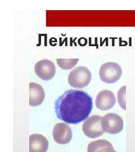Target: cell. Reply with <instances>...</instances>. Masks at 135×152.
<instances>
[{"mask_svg":"<svg viewBox=\"0 0 135 152\" xmlns=\"http://www.w3.org/2000/svg\"><path fill=\"white\" fill-rule=\"evenodd\" d=\"M92 108V98L81 90H68L55 103L57 117L70 124H77L87 119Z\"/></svg>","mask_w":135,"mask_h":152,"instance_id":"cell-1","label":"cell"},{"mask_svg":"<svg viewBox=\"0 0 135 152\" xmlns=\"http://www.w3.org/2000/svg\"><path fill=\"white\" fill-rule=\"evenodd\" d=\"M91 80V73L85 66H78L71 71L68 83L72 87L82 88L86 87Z\"/></svg>","mask_w":135,"mask_h":152,"instance_id":"cell-2","label":"cell"},{"mask_svg":"<svg viewBox=\"0 0 135 152\" xmlns=\"http://www.w3.org/2000/svg\"><path fill=\"white\" fill-rule=\"evenodd\" d=\"M122 74L120 65L114 62L104 63L100 67L99 76L101 80L107 83H113L118 81Z\"/></svg>","mask_w":135,"mask_h":152,"instance_id":"cell-3","label":"cell"},{"mask_svg":"<svg viewBox=\"0 0 135 152\" xmlns=\"http://www.w3.org/2000/svg\"><path fill=\"white\" fill-rule=\"evenodd\" d=\"M102 117L93 115L85 121L82 126L83 133L88 137L95 139L102 136L104 131L101 126Z\"/></svg>","mask_w":135,"mask_h":152,"instance_id":"cell-4","label":"cell"},{"mask_svg":"<svg viewBox=\"0 0 135 152\" xmlns=\"http://www.w3.org/2000/svg\"><path fill=\"white\" fill-rule=\"evenodd\" d=\"M101 126L104 132L117 134L123 130V121L118 114L110 113L102 117Z\"/></svg>","mask_w":135,"mask_h":152,"instance_id":"cell-5","label":"cell"},{"mask_svg":"<svg viewBox=\"0 0 135 152\" xmlns=\"http://www.w3.org/2000/svg\"><path fill=\"white\" fill-rule=\"evenodd\" d=\"M34 71L39 78L44 81H49L55 76L56 67L51 60L43 59L36 63Z\"/></svg>","mask_w":135,"mask_h":152,"instance_id":"cell-6","label":"cell"},{"mask_svg":"<svg viewBox=\"0 0 135 152\" xmlns=\"http://www.w3.org/2000/svg\"><path fill=\"white\" fill-rule=\"evenodd\" d=\"M54 140L60 144L69 143L73 137V132L70 127L64 123H58L54 126L53 131Z\"/></svg>","mask_w":135,"mask_h":152,"instance_id":"cell-7","label":"cell"},{"mask_svg":"<svg viewBox=\"0 0 135 152\" xmlns=\"http://www.w3.org/2000/svg\"><path fill=\"white\" fill-rule=\"evenodd\" d=\"M115 103L116 98L113 92L108 90L99 92L95 100L96 107L101 110H108L112 108Z\"/></svg>","mask_w":135,"mask_h":152,"instance_id":"cell-8","label":"cell"},{"mask_svg":"<svg viewBox=\"0 0 135 152\" xmlns=\"http://www.w3.org/2000/svg\"><path fill=\"white\" fill-rule=\"evenodd\" d=\"M45 93L42 86L34 82L29 83V105L36 107L43 103Z\"/></svg>","mask_w":135,"mask_h":152,"instance_id":"cell-9","label":"cell"},{"mask_svg":"<svg viewBox=\"0 0 135 152\" xmlns=\"http://www.w3.org/2000/svg\"><path fill=\"white\" fill-rule=\"evenodd\" d=\"M49 148V141L41 134L29 136V152H46Z\"/></svg>","mask_w":135,"mask_h":152,"instance_id":"cell-10","label":"cell"},{"mask_svg":"<svg viewBox=\"0 0 135 152\" xmlns=\"http://www.w3.org/2000/svg\"><path fill=\"white\" fill-rule=\"evenodd\" d=\"M87 152H117L109 141L100 139L91 142L87 147Z\"/></svg>","mask_w":135,"mask_h":152,"instance_id":"cell-11","label":"cell"},{"mask_svg":"<svg viewBox=\"0 0 135 152\" xmlns=\"http://www.w3.org/2000/svg\"><path fill=\"white\" fill-rule=\"evenodd\" d=\"M79 59H58L56 62L61 69L68 70L73 68L78 63Z\"/></svg>","mask_w":135,"mask_h":152,"instance_id":"cell-12","label":"cell"},{"mask_svg":"<svg viewBox=\"0 0 135 152\" xmlns=\"http://www.w3.org/2000/svg\"><path fill=\"white\" fill-rule=\"evenodd\" d=\"M125 95H126V86H123L121 87L118 92V102L121 108L126 110V100H125Z\"/></svg>","mask_w":135,"mask_h":152,"instance_id":"cell-13","label":"cell"}]
</instances>
